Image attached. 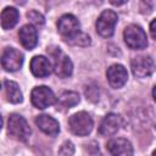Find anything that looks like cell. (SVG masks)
Masks as SVG:
<instances>
[{
	"label": "cell",
	"instance_id": "obj_24",
	"mask_svg": "<svg viewBox=\"0 0 156 156\" xmlns=\"http://www.w3.org/2000/svg\"><path fill=\"white\" fill-rule=\"evenodd\" d=\"M17 5H24L26 2H27V0H13Z\"/></svg>",
	"mask_w": 156,
	"mask_h": 156
},
{
	"label": "cell",
	"instance_id": "obj_14",
	"mask_svg": "<svg viewBox=\"0 0 156 156\" xmlns=\"http://www.w3.org/2000/svg\"><path fill=\"white\" fill-rule=\"evenodd\" d=\"M106 149L111 155H115V156H117V155L128 156V155H133V152H134L130 141L124 138H113V139L108 140Z\"/></svg>",
	"mask_w": 156,
	"mask_h": 156
},
{
	"label": "cell",
	"instance_id": "obj_1",
	"mask_svg": "<svg viewBox=\"0 0 156 156\" xmlns=\"http://www.w3.org/2000/svg\"><path fill=\"white\" fill-rule=\"evenodd\" d=\"M7 133L16 140L27 141L32 134V129L23 116L18 113H12L9 116L7 119Z\"/></svg>",
	"mask_w": 156,
	"mask_h": 156
},
{
	"label": "cell",
	"instance_id": "obj_12",
	"mask_svg": "<svg viewBox=\"0 0 156 156\" xmlns=\"http://www.w3.org/2000/svg\"><path fill=\"white\" fill-rule=\"evenodd\" d=\"M122 127V117L117 113H108L104 117L100 123L99 133L102 136H112L115 135Z\"/></svg>",
	"mask_w": 156,
	"mask_h": 156
},
{
	"label": "cell",
	"instance_id": "obj_10",
	"mask_svg": "<svg viewBox=\"0 0 156 156\" xmlns=\"http://www.w3.org/2000/svg\"><path fill=\"white\" fill-rule=\"evenodd\" d=\"M106 78L111 88L113 89H119L122 88L128 79V72L124 68L123 65L119 63H113L111 65L107 71H106Z\"/></svg>",
	"mask_w": 156,
	"mask_h": 156
},
{
	"label": "cell",
	"instance_id": "obj_18",
	"mask_svg": "<svg viewBox=\"0 0 156 156\" xmlns=\"http://www.w3.org/2000/svg\"><path fill=\"white\" fill-rule=\"evenodd\" d=\"M20 20V12L16 7L7 6L1 11V27L5 30L13 28Z\"/></svg>",
	"mask_w": 156,
	"mask_h": 156
},
{
	"label": "cell",
	"instance_id": "obj_2",
	"mask_svg": "<svg viewBox=\"0 0 156 156\" xmlns=\"http://www.w3.org/2000/svg\"><path fill=\"white\" fill-rule=\"evenodd\" d=\"M68 127L74 135L85 136L93 130L94 121L88 112L79 111L68 118Z\"/></svg>",
	"mask_w": 156,
	"mask_h": 156
},
{
	"label": "cell",
	"instance_id": "obj_19",
	"mask_svg": "<svg viewBox=\"0 0 156 156\" xmlns=\"http://www.w3.org/2000/svg\"><path fill=\"white\" fill-rule=\"evenodd\" d=\"M27 17H28L30 24H33V26H35V27H41V26L44 24V22H45L44 16H43L40 12L35 11V10L28 11V12H27Z\"/></svg>",
	"mask_w": 156,
	"mask_h": 156
},
{
	"label": "cell",
	"instance_id": "obj_13",
	"mask_svg": "<svg viewBox=\"0 0 156 156\" xmlns=\"http://www.w3.org/2000/svg\"><path fill=\"white\" fill-rule=\"evenodd\" d=\"M18 39L21 45L27 50H33L38 44V32L35 26L24 24L18 30Z\"/></svg>",
	"mask_w": 156,
	"mask_h": 156
},
{
	"label": "cell",
	"instance_id": "obj_22",
	"mask_svg": "<svg viewBox=\"0 0 156 156\" xmlns=\"http://www.w3.org/2000/svg\"><path fill=\"white\" fill-rule=\"evenodd\" d=\"M149 29H150V34H151V37L156 40V18H154V20L150 22Z\"/></svg>",
	"mask_w": 156,
	"mask_h": 156
},
{
	"label": "cell",
	"instance_id": "obj_6",
	"mask_svg": "<svg viewBox=\"0 0 156 156\" xmlns=\"http://www.w3.org/2000/svg\"><path fill=\"white\" fill-rule=\"evenodd\" d=\"M118 16L113 10H104L96 20V32L104 38H110L115 33Z\"/></svg>",
	"mask_w": 156,
	"mask_h": 156
},
{
	"label": "cell",
	"instance_id": "obj_21",
	"mask_svg": "<svg viewBox=\"0 0 156 156\" xmlns=\"http://www.w3.org/2000/svg\"><path fill=\"white\" fill-rule=\"evenodd\" d=\"M58 154H60V155H65V156L73 155V154H74V145L72 144V141L66 140V141L61 145V147L58 149Z\"/></svg>",
	"mask_w": 156,
	"mask_h": 156
},
{
	"label": "cell",
	"instance_id": "obj_26",
	"mask_svg": "<svg viewBox=\"0 0 156 156\" xmlns=\"http://www.w3.org/2000/svg\"><path fill=\"white\" fill-rule=\"evenodd\" d=\"M89 2H93V4H101L102 0H88Z\"/></svg>",
	"mask_w": 156,
	"mask_h": 156
},
{
	"label": "cell",
	"instance_id": "obj_16",
	"mask_svg": "<svg viewBox=\"0 0 156 156\" xmlns=\"http://www.w3.org/2000/svg\"><path fill=\"white\" fill-rule=\"evenodd\" d=\"M80 101V98H79V94L76 93V91H72V90H67V91H63L58 99L56 100V107L57 110H68V108H72L73 106L78 105Z\"/></svg>",
	"mask_w": 156,
	"mask_h": 156
},
{
	"label": "cell",
	"instance_id": "obj_20",
	"mask_svg": "<svg viewBox=\"0 0 156 156\" xmlns=\"http://www.w3.org/2000/svg\"><path fill=\"white\" fill-rule=\"evenodd\" d=\"M69 44H73V45H79V46H88L90 45V37L83 32H80L74 39H72L69 41Z\"/></svg>",
	"mask_w": 156,
	"mask_h": 156
},
{
	"label": "cell",
	"instance_id": "obj_5",
	"mask_svg": "<svg viewBox=\"0 0 156 156\" xmlns=\"http://www.w3.org/2000/svg\"><path fill=\"white\" fill-rule=\"evenodd\" d=\"M57 30L61 37L69 43L80 33V23L78 18L71 13L62 15L57 21Z\"/></svg>",
	"mask_w": 156,
	"mask_h": 156
},
{
	"label": "cell",
	"instance_id": "obj_25",
	"mask_svg": "<svg viewBox=\"0 0 156 156\" xmlns=\"http://www.w3.org/2000/svg\"><path fill=\"white\" fill-rule=\"evenodd\" d=\"M152 98H154V101L156 102V85H155L154 89H152Z\"/></svg>",
	"mask_w": 156,
	"mask_h": 156
},
{
	"label": "cell",
	"instance_id": "obj_17",
	"mask_svg": "<svg viewBox=\"0 0 156 156\" xmlns=\"http://www.w3.org/2000/svg\"><path fill=\"white\" fill-rule=\"evenodd\" d=\"M2 88L5 91L6 100L12 104H21L23 101V94L18 87V84L13 80H4Z\"/></svg>",
	"mask_w": 156,
	"mask_h": 156
},
{
	"label": "cell",
	"instance_id": "obj_15",
	"mask_svg": "<svg viewBox=\"0 0 156 156\" xmlns=\"http://www.w3.org/2000/svg\"><path fill=\"white\" fill-rule=\"evenodd\" d=\"M35 124L46 135L56 136L60 133L58 122L54 117H51L49 115H39V116H37L35 117Z\"/></svg>",
	"mask_w": 156,
	"mask_h": 156
},
{
	"label": "cell",
	"instance_id": "obj_7",
	"mask_svg": "<svg viewBox=\"0 0 156 156\" xmlns=\"http://www.w3.org/2000/svg\"><path fill=\"white\" fill-rule=\"evenodd\" d=\"M30 101L34 107L39 110H44L56 102V96L49 87L40 85L33 88L30 93Z\"/></svg>",
	"mask_w": 156,
	"mask_h": 156
},
{
	"label": "cell",
	"instance_id": "obj_27",
	"mask_svg": "<svg viewBox=\"0 0 156 156\" xmlns=\"http://www.w3.org/2000/svg\"><path fill=\"white\" fill-rule=\"evenodd\" d=\"M152 155H156V150H154V151H152Z\"/></svg>",
	"mask_w": 156,
	"mask_h": 156
},
{
	"label": "cell",
	"instance_id": "obj_3",
	"mask_svg": "<svg viewBox=\"0 0 156 156\" xmlns=\"http://www.w3.org/2000/svg\"><path fill=\"white\" fill-rule=\"evenodd\" d=\"M123 39L132 50H143L147 46V37L144 29L138 24H129L123 30Z\"/></svg>",
	"mask_w": 156,
	"mask_h": 156
},
{
	"label": "cell",
	"instance_id": "obj_9",
	"mask_svg": "<svg viewBox=\"0 0 156 156\" xmlns=\"http://www.w3.org/2000/svg\"><path fill=\"white\" fill-rule=\"evenodd\" d=\"M23 54L15 48H6L1 55V66L6 72H16L23 65Z\"/></svg>",
	"mask_w": 156,
	"mask_h": 156
},
{
	"label": "cell",
	"instance_id": "obj_23",
	"mask_svg": "<svg viewBox=\"0 0 156 156\" xmlns=\"http://www.w3.org/2000/svg\"><path fill=\"white\" fill-rule=\"evenodd\" d=\"M108 1H110V4L113 5V6H122V5H124L128 0H108Z\"/></svg>",
	"mask_w": 156,
	"mask_h": 156
},
{
	"label": "cell",
	"instance_id": "obj_11",
	"mask_svg": "<svg viewBox=\"0 0 156 156\" xmlns=\"http://www.w3.org/2000/svg\"><path fill=\"white\" fill-rule=\"evenodd\" d=\"M29 68H30L32 74L37 78H45V77L50 76V73L54 71L51 61L43 55L34 56L30 60Z\"/></svg>",
	"mask_w": 156,
	"mask_h": 156
},
{
	"label": "cell",
	"instance_id": "obj_4",
	"mask_svg": "<svg viewBox=\"0 0 156 156\" xmlns=\"http://www.w3.org/2000/svg\"><path fill=\"white\" fill-rule=\"evenodd\" d=\"M50 55L52 57V67L54 72L58 78H68L73 73V63L71 58L60 49L55 48L50 50Z\"/></svg>",
	"mask_w": 156,
	"mask_h": 156
},
{
	"label": "cell",
	"instance_id": "obj_8",
	"mask_svg": "<svg viewBox=\"0 0 156 156\" xmlns=\"http://www.w3.org/2000/svg\"><path fill=\"white\" fill-rule=\"evenodd\" d=\"M130 68L134 77L147 78L155 72L156 65L150 56H136L130 61Z\"/></svg>",
	"mask_w": 156,
	"mask_h": 156
}]
</instances>
